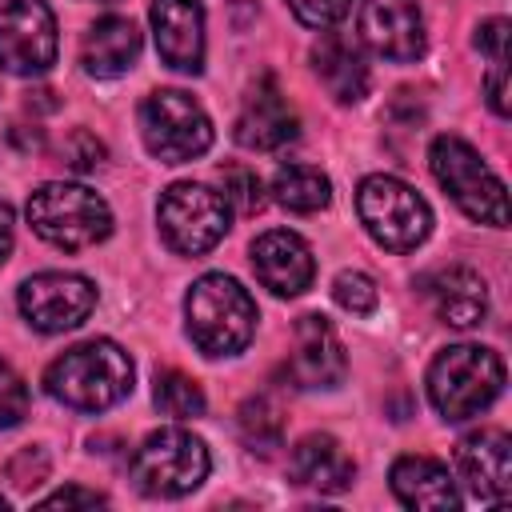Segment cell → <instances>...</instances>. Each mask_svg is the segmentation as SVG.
I'll return each mask as SVG.
<instances>
[{
    "mask_svg": "<svg viewBox=\"0 0 512 512\" xmlns=\"http://www.w3.org/2000/svg\"><path fill=\"white\" fill-rule=\"evenodd\" d=\"M360 36L364 44L396 64L424 56V16L416 0H360Z\"/></svg>",
    "mask_w": 512,
    "mask_h": 512,
    "instance_id": "cell-12",
    "label": "cell"
},
{
    "mask_svg": "<svg viewBox=\"0 0 512 512\" xmlns=\"http://www.w3.org/2000/svg\"><path fill=\"white\" fill-rule=\"evenodd\" d=\"M28 416V384L24 376L0 356V428H12Z\"/></svg>",
    "mask_w": 512,
    "mask_h": 512,
    "instance_id": "cell-28",
    "label": "cell"
},
{
    "mask_svg": "<svg viewBox=\"0 0 512 512\" xmlns=\"http://www.w3.org/2000/svg\"><path fill=\"white\" fill-rule=\"evenodd\" d=\"M508 20H484L480 28H476V48L488 56V60H508Z\"/></svg>",
    "mask_w": 512,
    "mask_h": 512,
    "instance_id": "cell-32",
    "label": "cell"
},
{
    "mask_svg": "<svg viewBox=\"0 0 512 512\" xmlns=\"http://www.w3.org/2000/svg\"><path fill=\"white\" fill-rule=\"evenodd\" d=\"M456 468L468 492L484 504H504L512 492V440L504 428H476L456 444Z\"/></svg>",
    "mask_w": 512,
    "mask_h": 512,
    "instance_id": "cell-13",
    "label": "cell"
},
{
    "mask_svg": "<svg viewBox=\"0 0 512 512\" xmlns=\"http://www.w3.org/2000/svg\"><path fill=\"white\" fill-rule=\"evenodd\" d=\"M16 304L36 332H68L92 316L96 284L80 272H36L20 284Z\"/></svg>",
    "mask_w": 512,
    "mask_h": 512,
    "instance_id": "cell-11",
    "label": "cell"
},
{
    "mask_svg": "<svg viewBox=\"0 0 512 512\" xmlns=\"http://www.w3.org/2000/svg\"><path fill=\"white\" fill-rule=\"evenodd\" d=\"M140 56V32L128 16H100L80 44V64L88 76L96 80H112L120 72H128Z\"/></svg>",
    "mask_w": 512,
    "mask_h": 512,
    "instance_id": "cell-20",
    "label": "cell"
},
{
    "mask_svg": "<svg viewBox=\"0 0 512 512\" xmlns=\"http://www.w3.org/2000/svg\"><path fill=\"white\" fill-rule=\"evenodd\" d=\"M100 504H104V496L92 488H60L40 500V508H100Z\"/></svg>",
    "mask_w": 512,
    "mask_h": 512,
    "instance_id": "cell-34",
    "label": "cell"
},
{
    "mask_svg": "<svg viewBox=\"0 0 512 512\" xmlns=\"http://www.w3.org/2000/svg\"><path fill=\"white\" fill-rule=\"evenodd\" d=\"M504 392V360L484 344H448L428 364V400L444 420H468Z\"/></svg>",
    "mask_w": 512,
    "mask_h": 512,
    "instance_id": "cell-3",
    "label": "cell"
},
{
    "mask_svg": "<svg viewBox=\"0 0 512 512\" xmlns=\"http://www.w3.org/2000/svg\"><path fill=\"white\" fill-rule=\"evenodd\" d=\"M4 508H8V500H4V496H0V512H4Z\"/></svg>",
    "mask_w": 512,
    "mask_h": 512,
    "instance_id": "cell-36",
    "label": "cell"
},
{
    "mask_svg": "<svg viewBox=\"0 0 512 512\" xmlns=\"http://www.w3.org/2000/svg\"><path fill=\"white\" fill-rule=\"evenodd\" d=\"M428 164L436 184L452 196V204L492 228H508V196L500 176L480 160V152L460 136H436L428 148Z\"/></svg>",
    "mask_w": 512,
    "mask_h": 512,
    "instance_id": "cell-5",
    "label": "cell"
},
{
    "mask_svg": "<svg viewBox=\"0 0 512 512\" xmlns=\"http://www.w3.org/2000/svg\"><path fill=\"white\" fill-rule=\"evenodd\" d=\"M236 424L244 444H252L256 452H272L284 440V408L272 396H248L236 412Z\"/></svg>",
    "mask_w": 512,
    "mask_h": 512,
    "instance_id": "cell-24",
    "label": "cell"
},
{
    "mask_svg": "<svg viewBox=\"0 0 512 512\" xmlns=\"http://www.w3.org/2000/svg\"><path fill=\"white\" fill-rule=\"evenodd\" d=\"M392 492L408 508H428V512H452L460 504V492L448 476V468L432 456H400L388 472Z\"/></svg>",
    "mask_w": 512,
    "mask_h": 512,
    "instance_id": "cell-21",
    "label": "cell"
},
{
    "mask_svg": "<svg viewBox=\"0 0 512 512\" xmlns=\"http://www.w3.org/2000/svg\"><path fill=\"white\" fill-rule=\"evenodd\" d=\"M212 468V456L204 448L200 436H192L188 428H160L152 436H144V444L132 452V484L144 496H188L192 488L204 484Z\"/></svg>",
    "mask_w": 512,
    "mask_h": 512,
    "instance_id": "cell-7",
    "label": "cell"
},
{
    "mask_svg": "<svg viewBox=\"0 0 512 512\" xmlns=\"http://www.w3.org/2000/svg\"><path fill=\"white\" fill-rule=\"evenodd\" d=\"M296 132H300V120H296V108L288 104V96L272 80H260L240 104L236 144L252 148V152H272V148H284L288 140H296Z\"/></svg>",
    "mask_w": 512,
    "mask_h": 512,
    "instance_id": "cell-16",
    "label": "cell"
},
{
    "mask_svg": "<svg viewBox=\"0 0 512 512\" xmlns=\"http://www.w3.org/2000/svg\"><path fill=\"white\" fill-rule=\"evenodd\" d=\"M56 16L44 0H8L0 8V68L12 76H44L56 64Z\"/></svg>",
    "mask_w": 512,
    "mask_h": 512,
    "instance_id": "cell-10",
    "label": "cell"
},
{
    "mask_svg": "<svg viewBox=\"0 0 512 512\" xmlns=\"http://www.w3.org/2000/svg\"><path fill=\"white\" fill-rule=\"evenodd\" d=\"M152 32L156 52L176 72L204 68V8L200 0H152Z\"/></svg>",
    "mask_w": 512,
    "mask_h": 512,
    "instance_id": "cell-15",
    "label": "cell"
},
{
    "mask_svg": "<svg viewBox=\"0 0 512 512\" xmlns=\"http://www.w3.org/2000/svg\"><path fill=\"white\" fill-rule=\"evenodd\" d=\"M28 224L52 248L80 252L112 236V208L88 184L48 180L28 196Z\"/></svg>",
    "mask_w": 512,
    "mask_h": 512,
    "instance_id": "cell-4",
    "label": "cell"
},
{
    "mask_svg": "<svg viewBox=\"0 0 512 512\" xmlns=\"http://www.w3.org/2000/svg\"><path fill=\"white\" fill-rule=\"evenodd\" d=\"M220 192H224L228 208H236L240 216H256L264 208V184L244 164H224L220 168Z\"/></svg>",
    "mask_w": 512,
    "mask_h": 512,
    "instance_id": "cell-26",
    "label": "cell"
},
{
    "mask_svg": "<svg viewBox=\"0 0 512 512\" xmlns=\"http://www.w3.org/2000/svg\"><path fill=\"white\" fill-rule=\"evenodd\" d=\"M288 372H292L296 388H336L348 376L344 344L320 312H308V316L296 320Z\"/></svg>",
    "mask_w": 512,
    "mask_h": 512,
    "instance_id": "cell-14",
    "label": "cell"
},
{
    "mask_svg": "<svg viewBox=\"0 0 512 512\" xmlns=\"http://www.w3.org/2000/svg\"><path fill=\"white\" fill-rule=\"evenodd\" d=\"M332 296H336V304H340L344 312H352V316H368V312H376V304H380V292H376L372 276H364V272H356V268H344V272L332 280Z\"/></svg>",
    "mask_w": 512,
    "mask_h": 512,
    "instance_id": "cell-27",
    "label": "cell"
},
{
    "mask_svg": "<svg viewBox=\"0 0 512 512\" xmlns=\"http://www.w3.org/2000/svg\"><path fill=\"white\" fill-rule=\"evenodd\" d=\"M272 196L276 204H284L288 212H320L332 200V184L320 168L312 164H284L272 176Z\"/></svg>",
    "mask_w": 512,
    "mask_h": 512,
    "instance_id": "cell-23",
    "label": "cell"
},
{
    "mask_svg": "<svg viewBox=\"0 0 512 512\" xmlns=\"http://www.w3.org/2000/svg\"><path fill=\"white\" fill-rule=\"evenodd\" d=\"M156 220H160V236L172 252L204 256L208 248H216L224 240L232 208H228L224 192L184 180V184L164 188V196L156 204Z\"/></svg>",
    "mask_w": 512,
    "mask_h": 512,
    "instance_id": "cell-9",
    "label": "cell"
},
{
    "mask_svg": "<svg viewBox=\"0 0 512 512\" xmlns=\"http://www.w3.org/2000/svg\"><path fill=\"white\" fill-rule=\"evenodd\" d=\"M152 400H156V408H160L164 416H172V420H192V416H204V388H200L192 376L176 372V368L156 372Z\"/></svg>",
    "mask_w": 512,
    "mask_h": 512,
    "instance_id": "cell-25",
    "label": "cell"
},
{
    "mask_svg": "<svg viewBox=\"0 0 512 512\" xmlns=\"http://www.w3.org/2000/svg\"><path fill=\"white\" fill-rule=\"evenodd\" d=\"M312 72L320 76L328 96H336L340 104H356L368 92V64H364L360 48L336 32H324L312 44Z\"/></svg>",
    "mask_w": 512,
    "mask_h": 512,
    "instance_id": "cell-22",
    "label": "cell"
},
{
    "mask_svg": "<svg viewBox=\"0 0 512 512\" xmlns=\"http://www.w3.org/2000/svg\"><path fill=\"white\" fill-rule=\"evenodd\" d=\"M356 212H360L364 232L380 248H388V252H412L432 232V208H428V200L412 184H404L396 176H384V172L360 180Z\"/></svg>",
    "mask_w": 512,
    "mask_h": 512,
    "instance_id": "cell-6",
    "label": "cell"
},
{
    "mask_svg": "<svg viewBox=\"0 0 512 512\" xmlns=\"http://www.w3.org/2000/svg\"><path fill=\"white\" fill-rule=\"evenodd\" d=\"M64 156H68V160H64L68 168H76V172H92V168L104 160V144H100L88 128H76V132L64 140Z\"/></svg>",
    "mask_w": 512,
    "mask_h": 512,
    "instance_id": "cell-31",
    "label": "cell"
},
{
    "mask_svg": "<svg viewBox=\"0 0 512 512\" xmlns=\"http://www.w3.org/2000/svg\"><path fill=\"white\" fill-rule=\"evenodd\" d=\"M12 232H16L12 208H8V200H0V264H4V260H8V252H12Z\"/></svg>",
    "mask_w": 512,
    "mask_h": 512,
    "instance_id": "cell-35",
    "label": "cell"
},
{
    "mask_svg": "<svg viewBox=\"0 0 512 512\" xmlns=\"http://www.w3.org/2000/svg\"><path fill=\"white\" fill-rule=\"evenodd\" d=\"M132 360L112 340H84L56 356L44 372V392L76 412H104L132 392Z\"/></svg>",
    "mask_w": 512,
    "mask_h": 512,
    "instance_id": "cell-1",
    "label": "cell"
},
{
    "mask_svg": "<svg viewBox=\"0 0 512 512\" xmlns=\"http://www.w3.org/2000/svg\"><path fill=\"white\" fill-rule=\"evenodd\" d=\"M8 480L20 488V492H32L36 484L48 480V452L44 448H24L8 460Z\"/></svg>",
    "mask_w": 512,
    "mask_h": 512,
    "instance_id": "cell-30",
    "label": "cell"
},
{
    "mask_svg": "<svg viewBox=\"0 0 512 512\" xmlns=\"http://www.w3.org/2000/svg\"><path fill=\"white\" fill-rule=\"evenodd\" d=\"M140 136L156 160L184 164L212 148V120L188 92L156 88L140 104Z\"/></svg>",
    "mask_w": 512,
    "mask_h": 512,
    "instance_id": "cell-8",
    "label": "cell"
},
{
    "mask_svg": "<svg viewBox=\"0 0 512 512\" xmlns=\"http://www.w3.org/2000/svg\"><path fill=\"white\" fill-rule=\"evenodd\" d=\"M188 336L204 356H236L256 336V300L224 272L200 276L184 296Z\"/></svg>",
    "mask_w": 512,
    "mask_h": 512,
    "instance_id": "cell-2",
    "label": "cell"
},
{
    "mask_svg": "<svg viewBox=\"0 0 512 512\" xmlns=\"http://www.w3.org/2000/svg\"><path fill=\"white\" fill-rule=\"evenodd\" d=\"M252 272L268 292L300 296L316 276V260H312V248L296 232L272 228L252 244Z\"/></svg>",
    "mask_w": 512,
    "mask_h": 512,
    "instance_id": "cell-17",
    "label": "cell"
},
{
    "mask_svg": "<svg viewBox=\"0 0 512 512\" xmlns=\"http://www.w3.org/2000/svg\"><path fill=\"white\" fill-rule=\"evenodd\" d=\"M484 88H488V104L496 116H508L512 104H508V60H492L488 76H484Z\"/></svg>",
    "mask_w": 512,
    "mask_h": 512,
    "instance_id": "cell-33",
    "label": "cell"
},
{
    "mask_svg": "<svg viewBox=\"0 0 512 512\" xmlns=\"http://www.w3.org/2000/svg\"><path fill=\"white\" fill-rule=\"evenodd\" d=\"M288 8H292V16L300 20V24H308V28H332V24H340L344 16H348V8H352V0H284Z\"/></svg>",
    "mask_w": 512,
    "mask_h": 512,
    "instance_id": "cell-29",
    "label": "cell"
},
{
    "mask_svg": "<svg viewBox=\"0 0 512 512\" xmlns=\"http://www.w3.org/2000/svg\"><path fill=\"white\" fill-rule=\"evenodd\" d=\"M428 296L436 304V316L448 328L468 332L488 316V284H484V276L476 268H464V264L440 268L428 280Z\"/></svg>",
    "mask_w": 512,
    "mask_h": 512,
    "instance_id": "cell-19",
    "label": "cell"
},
{
    "mask_svg": "<svg viewBox=\"0 0 512 512\" xmlns=\"http://www.w3.org/2000/svg\"><path fill=\"white\" fill-rule=\"evenodd\" d=\"M288 472H292L296 484H304V488H312V492H328V496L348 492L352 480H356L352 456H348L344 444H340L336 436H328V432L304 436V440L292 448V456H288Z\"/></svg>",
    "mask_w": 512,
    "mask_h": 512,
    "instance_id": "cell-18",
    "label": "cell"
}]
</instances>
